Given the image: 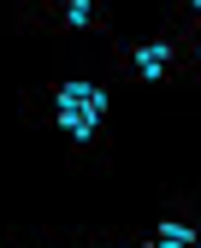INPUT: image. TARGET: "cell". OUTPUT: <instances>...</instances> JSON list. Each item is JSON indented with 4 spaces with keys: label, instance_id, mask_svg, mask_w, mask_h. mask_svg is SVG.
Returning a JSON list of instances; mask_svg holds the SVG:
<instances>
[{
    "label": "cell",
    "instance_id": "8992f818",
    "mask_svg": "<svg viewBox=\"0 0 201 248\" xmlns=\"http://www.w3.org/2000/svg\"><path fill=\"white\" fill-rule=\"evenodd\" d=\"M100 248H154V236L142 225H130V231H100Z\"/></svg>",
    "mask_w": 201,
    "mask_h": 248
},
{
    "label": "cell",
    "instance_id": "ba28073f",
    "mask_svg": "<svg viewBox=\"0 0 201 248\" xmlns=\"http://www.w3.org/2000/svg\"><path fill=\"white\" fill-rule=\"evenodd\" d=\"M0 248H12V231H0Z\"/></svg>",
    "mask_w": 201,
    "mask_h": 248
},
{
    "label": "cell",
    "instance_id": "7a4b0ae2",
    "mask_svg": "<svg viewBox=\"0 0 201 248\" xmlns=\"http://www.w3.org/2000/svg\"><path fill=\"white\" fill-rule=\"evenodd\" d=\"M195 53H201L195 36L160 24L154 36L113 42V53H107V83H118V89H195V77H201V59Z\"/></svg>",
    "mask_w": 201,
    "mask_h": 248
},
{
    "label": "cell",
    "instance_id": "5b68a950",
    "mask_svg": "<svg viewBox=\"0 0 201 248\" xmlns=\"http://www.w3.org/2000/svg\"><path fill=\"white\" fill-rule=\"evenodd\" d=\"M166 18H172V30L201 42V0H166Z\"/></svg>",
    "mask_w": 201,
    "mask_h": 248
},
{
    "label": "cell",
    "instance_id": "6da1fadb",
    "mask_svg": "<svg viewBox=\"0 0 201 248\" xmlns=\"http://www.w3.org/2000/svg\"><path fill=\"white\" fill-rule=\"evenodd\" d=\"M24 124L59 136L71 166H113V83L107 77H83V71H59L48 83H30L18 95Z\"/></svg>",
    "mask_w": 201,
    "mask_h": 248
},
{
    "label": "cell",
    "instance_id": "52a82bcc",
    "mask_svg": "<svg viewBox=\"0 0 201 248\" xmlns=\"http://www.w3.org/2000/svg\"><path fill=\"white\" fill-rule=\"evenodd\" d=\"M53 248H100V231H53Z\"/></svg>",
    "mask_w": 201,
    "mask_h": 248
},
{
    "label": "cell",
    "instance_id": "3957f363",
    "mask_svg": "<svg viewBox=\"0 0 201 248\" xmlns=\"http://www.w3.org/2000/svg\"><path fill=\"white\" fill-rule=\"evenodd\" d=\"M12 30H30V36H107L113 0H12Z\"/></svg>",
    "mask_w": 201,
    "mask_h": 248
},
{
    "label": "cell",
    "instance_id": "277c9868",
    "mask_svg": "<svg viewBox=\"0 0 201 248\" xmlns=\"http://www.w3.org/2000/svg\"><path fill=\"white\" fill-rule=\"evenodd\" d=\"M154 236V248H201V231H195V195L189 189H166V201L154 207V219L142 225Z\"/></svg>",
    "mask_w": 201,
    "mask_h": 248
}]
</instances>
